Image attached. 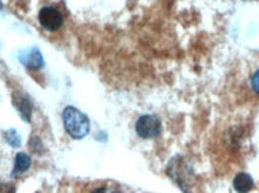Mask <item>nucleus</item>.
<instances>
[{
  "label": "nucleus",
  "mask_w": 259,
  "mask_h": 193,
  "mask_svg": "<svg viewBox=\"0 0 259 193\" xmlns=\"http://www.w3.org/2000/svg\"><path fill=\"white\" fill-rule=\"evenodd\" d=\"M62 120H64V127L72 138L75 140H81L89 133V119L84 112L80 109H76L73 106H67L62 112Z\"/></svg>",
  "instance_id": "1"
},
{
  "label": "nucleus",
  "mask_w": 259,
  "mask_h": 193,
  "mask_svg": "<svg viewBox=\"0 0 259 193\" xmlns=\"http://www.w3.org/2000/svg\"><path fill=\"white\" fill-rule=\"evenodd\" d=\"M135 132H137L140 138H145V140L156 138V136L161 135V120L156 116L145 114L137 120V123H135Z\"/></svg>",
  "instance_id": "2"
},
{
  "label": "nucleus",
  "mask_w": 259,
  "mask_h": 193,
  "mask_svg": "<svg viewBox=\"0 0 259 193\" xmlns=\"http://www.w3.org/2000/svg\"><path fill=\"white\" fill-rule=\"evenodd\" d=\"M38 21H40L41 27L50 32H56L64 26L62 13L54 7H43L38 13Z\"/></svg>",
  "instance_id": "3"
},
{
  "label": "nucleus",
  "mask_w": 259,
  "mask_h": 193,
  "mask_svg": "<svg viewBox=\"0 0 259 193\" xmlns=\"http://www.w3.org/2000/svg\"><path fill=\"white\" fill-rule=\"evenodd\" d=\"M19 60L22 62V65L27 67L29 70H38V68H41L45 63L43 55L38 48H32L26 52H22L19 55Z\"/></svg>",
  "instance_id": "4"
},
{
  "label": "nucleus",
  "mask_w": 259,
  "mask_h": 193,
  "mask_svg": "<svg viewBox=\"0 0 259 193\" xmlns=\"http://www.w3.org/2000/svg\"><path fill=\"white\" fill-rule=\"evenodd\" d=\"M13 105L16 106L22 120L30 122V117H32V101H30V98L26 94L18 92L13 95Z\"/></svg>",
  "instance_id": "5"
},
{
  "label": "nucleus",
  "mask_w": 259,
  "mask_h": 193,
  "mask_svg": "<svg viewBox=\"0 0 259 193\" xmlns=\"http://www.w3.org/2000/svg\"><path fill=\"white\" fill-rule=\"evenodd\" d=\"M32 165V160L30 157L24 152H19L16 157H15V166H13V171H11V176H19V174H24L27 169L30 168Z\"/></svg>",
  "instance_id": "6"
},
{
  "label": "nucleus",
  "mask_w": 259,
  "mask_h": 193,
  "mask_svg": "<svg viewBox=\"0 0 259 193\" xmlns=\"http://www.w3.org/2000/svg\"><path fill=\"white\" fill-rule=\"evenodd\" d=\"M253 187H254V182H253V179H251L250 174L240 173V174L235 176V179H234V188L237 190L239 193H248Z\"/></svg>",
  "instance_id": "7"
},
{
  "label": "nucleus",
  "mask_w": 259,
  "mask_h": 193,
  "mask_svg": "<svg viewBox=\"0 0 259 193\" xmlns=\"http://www.w3.org/2000/svg\"><path fill=\"white\" fill-rule=\"evenodd\" d=\"M5 140L11 147H19L21 146V136L16 130H8L5 132Z\"/></svg>",
  "instance_id": "8"
},
{
  "label": "nucleus",
  "mask_w": 259,
  "mask_h": 193,
  "mask_svg": "<svg viewBox=\"0 0 259 193\" xmlns=\"http://www.w3.org/2000/svg\"><path fill=\"white\" fill-rule=\"evenodd\" d=\"M0 193H16V188L13 184L0 182Z\"/></svg>",
  "instance_id": "9"
},
{
  "label": "nucleus",
  "mask_w": 259,
  "mask_h": 193,
  "mask_svg": "<svg viewBox=\"0 0 259 193\" xmlns=\"http://www.w3.org/2000/svg\"><path fill=\"white\" fill-rule=\"evenodd\" d=\"M251 87L256 94H259V70L251 76Z\"/></svg>",
  "instance_id": "10"
},
{
  "label": "nucleus",
  "mask_w": 259,
  "mask_h": 193,
  "mask_svg": "<svg viewBox=\"0 0 259 193\" xmlns=\"http://www.w3.org/2000/svg\"><path fill=\"white\" fill-rule=\"evenodd\" d=\"M32 149H37V154H41V147H40V141L38 138H32V141L29 143Z\"/></svg>",
  "instance_id": "11"
},
{
  "label": "nucleus",
  "mask_w": 259,
  "mask_h": 193,
  "mask_svg": "<svg viewBox=\"0 0 259 193\" xmlns=\"http://www.w3.org/2000/svg\"><path fill=\"white\" fill-rule=\"evenodd\" d=\"M91 193H107V188L105 187H99V188H94Z\"/></svg>",
  "instance_id": "12"
},
{
  "label": "nucleus",
  "mask_w": 259,
  "mask_h": 193,
  "mask_svg": "<svg viewBox=\"0 0 259 193\" xmlns=\"http://www.w3.org/2000/svg\"><path fill=\"white\" fill-rule=\"evenodd\" d=\"M2 8H4V4H2V2H0V11H2Z\"/></svg>",
  "instance_id": "13"
}]
</instances>
